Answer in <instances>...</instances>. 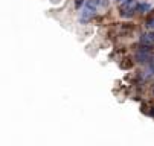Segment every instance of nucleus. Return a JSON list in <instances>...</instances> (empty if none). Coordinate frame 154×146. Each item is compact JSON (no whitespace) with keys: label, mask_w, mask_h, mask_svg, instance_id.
I'll list each match as a JSON object with an SVG mask.
<instances>
[]
</instances>
